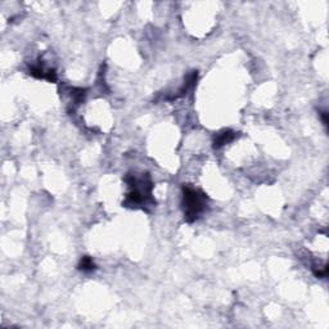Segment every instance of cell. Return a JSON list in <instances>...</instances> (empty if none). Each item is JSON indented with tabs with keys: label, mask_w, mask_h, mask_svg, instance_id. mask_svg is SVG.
Returning a JSON list of instances; mask_svg holds the SVG:
<instances>
[{
	"label": "cell",
	"mask_w": 329,
	"mask_h": 329,
	"mask_svg": "<svg viewBox=\"0 0 329 329\" xmlns=\"http://www.w3.org/2000/svg\"><path fill=\"white\" fill-rule=\"evenodd\" d=\"M184 215L188 221H194L206 207V196L197 189L184 187Z\"/></svg>",
	"instance_id": "1"
},
{
	"label": "cell",
	"mask_w": 329,
	"mask_h": 329,
	"mask_svg": "<svg viewBox=\"0 0 329 329\" xmlns=\"http://www.w3.org/2000/svg\"><path fill=\"white\" fill-rule=\"evenodd\" d=\"M126 181L132 188V191L128 194L125 204H129V206H140V204L146 203L151 198V193H152V184H151V181L146 180L144 177L138 179V177L132 176V175L126 177Z\"/></svg>",
	"instance_id": "2"
},
{
	"label": "cell",
	"mask_w": 329,
	"mask_h": 329,
	"mask_svg": "<svg viewBox=\"0 0 329 329\" xmlns=\"http://www.w3.org/2000/svg\"><path fill=\"white\" fill-rule=\"evenodd\" d=\"M30 73H31L34 77L48 80L50 83H54L57 80V75L53 69H48L45 68V67L40 66V65H38V66H32L31 68H30Z\"/></svg>",
	"instance_id": "3"
},
{
	"label": "cell",
	"mask_w": 329,
	"mask_h": 329,
	"mask_svg": "<svg viewBox=\"0 0 329 329\" xmlns=\"http://www.w3.org/2000/svg\"><path fill=\"white\" fill-rule=\"evenodd\" d=\"M234 138H236V134H234L233 132H230V130L221 132V134H219L215 139V148H219V147L224 146V144H226V143L232 142Z\"/></svg>",
	"instance_id": "4"
},
{
	"label": "cell",
	"mask_w": 329,
	"mask_h": 329,
	"mask_svg": "<svg viewBox=\"0 0 329 329\" xmlns=\"http://www.w3.org/2000/svg\"><path fill=\"white\" fill-rule=\"evenodd\" d=\"M79 269L83 271H93L95 269V263L90 257H83L79 263Z\"/></svg>",
	"instance_id": "5"
}]
</instances>
